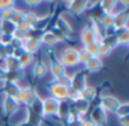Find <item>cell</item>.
I'll return each mask as SVG.
<instances>
[{
    "mask_svg": "<svg viewBox=\"0 0 129 126\" xmlns=\"http://www.w3.org/2000/svg\"><path fill=\"white\" fill-rule=\"evenodd\" d=\"M59 61L64 66V67H76L79 65L78 61V49L74 47H67L64 48L59 55Z\"/></svg>",
    "mask_w": 129,
    "mask_h": 126,
    "instance_id": "3957f363",
    "label": "cell"
},
{
    "mask_svg": "<svg viewBox=\"0 0 129 126\" xmlns=\"http://www.w3.org/2000/svg\"><path fill=\"white\" fill-rule=\"evenodd\" d=\"M16 30H17V31H19V32H22V33H24L25 35H26V34L32 30V27L29 26L27 23H25L24 20H23V22L18 23V24L16 25Z\"/></svg>",
    "mask_w": 129,
    "mask_h": 126,
    "instance_id": "e575fe53",
    "label": "cell"
},
{
    "mask_svg": "<svg viewBox=\"0 0 129 126\" xmlns=\"http://www.w3.org/2000/svg\"><path fill=\"white\" fill-rule=\"evenodd\" d=\"M18 64H19L20 69L25 70L28 66H31L32 64H34V56L31 54H27V52H24V54L18 58Z\"/></svg>",
    "mask_w": 129,
    "mask_h": 126,
    "instance_id": "603a6c76",
    "label": "cell"
},
{
    "mask_svg": "<svg viewBox=\"0 0 129 126\" xmlns=\"http://www.w3.org/2000/svg\"><path fill=\"white\" fill-rule=\"evenodd\" d=\"M80 126H95L88 118H83L82 122H80Z\"/></svg>",
    "mask_w": 129,
    "mask_h": 126,
    "instance_id": "f35d334b",
    "label": "cell"
},
{
    "mask_svg": "<svg viewBox=\"0 0 129 126\" xmlns=\"http://www.w3.org/2000/svg\"><path fill=\"white\" fill-rule=\"evenodd\" d=\"M99 23L104 29H112L113 27V14H102L99 18Z\"/></svg>",
    "mask_w": 129,
    "mask_h": 126,
    "instance_id": "484cf974",
    "label": "cell"
},
{
    "mask_svg": "<svg viewBox=\"0 0 129 126\" xmlns=\"http://www.w3.org/2000/svg\"><path fill=\"white\" fill-rule=\"evenodd\" d=\"M19 102L16 100V98H11L8 97V95H5L1 100V108L2 111H4L5 116H10L14 111H16L18 108H19Z\"/></svg>",
    "mask_w": 129,
    "mask_h": 126,
    "instance_id": "30bf717a",
    "label": "cell"
},
{
    "mask_svg": "<svg viewBox=\"0 0 129 126\" xmlns=\"http://www.w3.org/2000/svg\"><path fill=\"white\" fill-rule=\"evenodd\" d=\"M53 29L58 30L66 39H70L74 34L73 26L69 24V22L63 17V16H59V17L57 18L56 27H53Z\"/></svg>",
    "mask_w": 129,
    "mask_h": 126,
    "instance_id": "7c38bea8",
    "label": "cell"
},
{
    "mask_svg": "<svg viewBox=\"0 0 129 126\" xmlns=\"http://www.w3.org/2000/svg\"><path fill=\"white\" fill-rule=\"evenodd\" d=\"M69 86L66 84L61 83L59 81H51L48 85V91L51 98L56 99L57 101L62 102L68 101V94H69Z\"/></svg>",
    "mask_w": 129,
    "mask_h": 126,
    "instance_id": "6da1fadb",
    "label": "cell"
},
{
    "mask_svg": "<svg viewBox=\"0 0 129 126\" xmlns=\"http://www.w3.org/2000/svg\"><path fill=\"white\" fill-rule=\"evenodd\" d=\"M88 119L95 126H105L108 124V113L100 105H96L92 108Z\"/></svg>",
    "mask_w": 129,
    "mask_h": 126,
    "instance_id": "8992f818",
    "label": "cell"
},
{
    "mask_svg": "<svg viewBox=\"0 0 129 126\" xmlns=\"http://www.w3.org/2000/svg\"><path fill=\"white\" fill-rule=\"evenodd\" d=\"M25 4L29 7H35L41 5V1H39V0H29V1H25Z\"/></svg>",
    "mask_w": 129,
    "mask_h": 126,
    "instance_id": "ab89813d",
    "label": "cell"
},
{
    "mask_svg": "<svg viewBox=\"0 0 129 126\" xmlns=\"http://www.w3.org/2000/svg\"><path fill=\"white\" fill-rule=\"evenodd\" d=\"M99 105H100L107 113H113L114 114L117 110V108H118L119 105H120V100H119L117 97L111 95V94L103 95V97L100 99V104Z\"/></svg>",
    "mask_w": 129,
    "mask_h": 126,
    "instance_id": "9c48e42d",
    "label": "cell"
},
{
    "mask_svg": "<svg viewBox=\"0 0 129 126\" xmlns=\"http://www.w3.org/2000/svg\"><path fill=\"white\" fill-rule=\"evenodd\" d=\"M18 69H20L19 64H18V59L14 58V57L6 58V72L7 73L15 72V70H18Z\"/></svg>",
    "mask_w": 129,
    "mask_h": 126,
    "instance_id": "4316f807",
    "label": "cell"
},
{
    "mask_svg": "<svg viewBox=\"0 0 129 126\" xmlns=\"http://www.w3.org/2000/svg\"><path fill=\"white\" fill-rule=\"evenodd\" d=\"M20 84L18 82H15V81H7L6 82V85H5V89L2 91L5 95H8V97H11V98H16L17 93L19 92L20 90Z\"/></svg>",
    "mask_w": 129,
    "mask_h": 126,
    "instance_id": "ffe728a7",
    "label": "cell"
},
{
    "mask_svg": "<svg viewBox=\"0 0 129 126\" xmlns=\"http://www.w3.org/2000/svg\"><path fill=\"white\" fill-rule=\"evenodd\" d=\"M99 47H100V41H95V42H92V43H89V44L83 47V49H84L87 54L91 55L92 57H95V56H98Z\"/></svg>",
    "mask_w": 129,
    "mask_h": 126,
    "instance_id": "f1b7e54d",
    "label": "cell"
},
{
    "mask_svg": "<svg viewBox=\"0 0 129 126\" xmlns=\"http://www.w3.org/2000/svg\"><path fill=\"white\" fill-rule=\"evenodd\" d=\"M103 68V63L102 59L99 57H91L89 60L84 65V69L87 73H96Z\"/></svg>",
    "mask_w": 129,
    "mask_h": 126,
    "instance_id": "e0dca14e",
    "label": "cell"
},
{
    "mask_svg": "<svg viewBox=\"0 0 129 126\" xmlns=\"http://www.w3.org/2000/svg\"><path fill=\"white\" fill-rule=\"evenodd\" d=\"M14 7H15V1H11V0H0V9L14 8Z\"/></svg>",
    "mask_w": 129,
    "mask_h": 126,
    "instance_id": "d590c367",
    "label": "cell"
},
{
    "mask_svg": "<svg viewBox=\"0 0 129 126\" xmlns=\"http://www.w3.org/2000/svg\"><path fill=\"white\" fill-rule=\"evenodd\" d=\"M91 55L87 54L86 51H85L84 49H79L78 50V61H79V65H83L84 66L85 64L87 63V61L89 60V58H91Z\"/></svg>",
    "mask_w": 129,
    "mask_h": 126,
    "instance_id": "836d02e7",
    "label": "cell"
},
{
    "mask_svg": "<svg viewBox=\"0 0 129 126\" xmlns=\"http://www.w3.org/2000/svg\"><path fill=\"white\" fill-rule=\"evenodd\" d=\"M39 17H40V16H39L38 14H35L34 11H25L24 22L27 23V24H28L29 26L33 29V27L36 25V23H38Z\"/></svg>",
    "mask_w": 129,
    "mask_h": 126,
    "instance_id": "83f0119b",
    "label": "cell"
},
{
    "mask_svg": "<svg viewBox=\"0 0 129 126\" xmlns=\"http://www.w3.org/2000/svg\"><path fill=\"white\" fill-rule=\"evenodd\" d=\"M113 51V50L111 49L110 47H108V45H105L104 43L100 42V47H99V51H98V56L99 58H104V57H108L109 55H111V52Z\"/></svg>",
    "mask_w": 129,
    "mask_h": 126,
    "instance_id": "1f68e13d",
    "label": "cell"
},
{
    "mask_svg": "<svg viewBox=\"0 0 129 126\" xmlns=\"http://www.w3.org/2000/svg\"><path fill=\"white\" fill-rule=\"evenodd\" d=\"M96 97H98V91H96V89L94 86L87 85L82 91H79V99L85 100V101L89 102V104H92L96 99Z\"/></svg>",
    "mask_w": 129,
    "mask_h": 126,
    "instance_id": "d6986e66",
    "label": "cell"
},
{
    "mask_svg": "<svg viewBox=\"0 0 129 126\" xmlns=\"http://www.w3.org/2000/svg\"><path fill=\"white\" fill-rule=\"evenodd\" d=\"M29 115L28 107L19 106V108L16 111H14L10 116H8V123L10 126H25L27 124Z\"/></svg>",
    "mask_w": 129,
    "mask_h": 126,
    "instance_id": "5b68a950",
    "label": "cell"
},
{
    "mask_svg": "<svg viewBox=\"0 0 129 126\" xmlns=\"http://www.w3.org/2000/svg\"><path fill=\"white\" fill-rule=\"evenodd\" d=\"M40 42L42 43V44L47 45V47H53V45L58 44L59 40H58V38H57L56 33H54L52 30L47 29L45 31H43L42 36H41V39H40Z\"/></svg>",
    "mask_w": 129,
    "mask_h": 126,
    "instance_id": "9a60e30c",
    "label": "cell"
},
{
    "mask_svg": "<svg viewBox=\"0 0 129 126\" xmlns=\"http://www.w3.org/2000/svg\"><path fill=\"white\" fill-rule=\"evenodd\" d=\"M0 69L6 70V57L0 55Z\"/></svg>",
    "mask_w": 129,
    "mask_h": 126,
    "instance_id": "60d3db41",
    "label": "cell"
},
{
    "mask_svg": "<svg viewBox=\"0 0 129 126\" xmlns=\"http://www.w3.org/2000/svg\"><path fill=\"white\" fill-rule=\"evenodd\" d=\"M60 102L51 97H47L41 100V117L44 119L48 117H54L58 115Z\"/></svg>",
    "mask_w": 129,
    "mask_h": 126,
    "instance_id": "7a4b0ae2",
    "label": "cell"
},
{
    "mask_svg": "<svg viewBox=\"0 0 129 126\" xmlns=\"http://www.w3.org/2000/svg\"><path fill=\"white\" fill-rule=\"evenodd\" d=\"M87 74L83 70V72H78L74 75L73 77H70V84L69 88L74 89L76 91H82L84 88L87 86Z\"/></svg>",
    "mask_w": 129,
    "mask_h": 126,
    "instance_id": "8fae6325",
    "label": "cell"
},
{
    "mask_svg": "<svg viewBox=\"0 0 129 126\" xmlns=\"http://www.w3.org/2000/svg\"><path fill=\"white\" fill-rule=\"evenodd\" d=\"M6 80L5 81H0V92L1 91H4V89H5V85H6Z\"/></svg>",
    "mask_w": 129,
    "mask_h": 126,
    "instance_id": "7bdbcfd3",
    "label": "cell"
},
{
    "mask_svg": "<svg viewBox=\"0 0 129 126\" xmlns=\"http://www.w3.org/2000/svg\"><path fill=\"white\" fill-rule=\"evenodd\" d=\"M83 118L84 117H77L76 119L70 120V122L66 123V124H67V126H80V122H82Z\"/></svg>",
    "mask_w": 129,
    "mask_h": 126,
    "instance_id": "74e56055",
    "label": "cell"
},
{
    "mask_svg": "<svg viewBox=\"0 0 129 126\" xmlns=\"http://www.w3.org/2000/svg\"><path fill=\"white\" fill-rule=\"evenodd\" d=\"M128 20H129V15L127 11L120 14H116L113 15V29L120 30L123 27H128Z\"/></svg>",
    "mask_w": 129,
    "mask_h": 126,
    "instance_id": "ac0fdd59",
    "label": "cell"
},
{
    "mask_svg": "<svg viewBox=\"0 0 129 126\" xmlns=\"http://www.w3.org/2000/svg\"><path fill=\"white\" fill-rule=\"evenodd\" d=\"M79 38H80V43H82L83 47H85V45L89 44L92 42H95V41H100L98 33H96V31L94 30V27L91 24H86L83 27L82 31H80Z\"/></svg>",
    "mask_w": 129,
    "mask_h": 126,
    "instance_id": "52a82bcc",
    "label": "cell"
},
{
    "mask_svg": "<svg viewBox=\"0 0 129 126\" xmlns=\"http://www.w3.org/2000/svg\"><path fill=\"white\" fill-rule=\"evenodd\" d=\"M36 97H38V94H36V91L33 86H22L19 92L16 95V100L19 102L20 106L29 107L32 102L36 99Z\"/></svg>",
    "mask_w": 129,
    "mask_h": 126,
    "instance_id": "277c9868",
    "label": "cell"
},
{
    "mask_svg": "<svg viewBox=\"0 0 129 126\" xmlns=\"http://www.w3.org/2000/svg\"><path fill=\"white\" fill-rule=\"evenodd\" d=\"M49 69L52 77H53V81H59V80L63 79L64 76H67V68L57 58H53L50 60Z\"/></svg>",
    "mask_w": 129,
    "mask_h": 126,
    "instance_id": "ba28073f",
    "label": "cell"
},
{
    "mask_svg": "<svg viewBox=\"0 0 129 126\" xmlns=\"http://www.w3.org/2000/svg\"><path fill=\"white\" fill-rule=\"evenodd\" d=\"M6 79H7V72L0 69V81H5Z\"/></svg>",
    "mask_w": 129,
    "mask_h": 126,
    "instance_id": "b9f144b4",
    "label": "cell"
},
{
    "mask_svg": "<svg viewBox=\"0 0 129 126\" xmlns=\"http://www.w3.org/2000/svg\"><path fill=\"white\" fill-rule=\"evenodd\" d=\"M24 15H25V11L20 10V9H18L17 7H16L15 10H14V13H13V16H11V18H10V20L15 25H17L18 23H20V22L24 20Z\"/></svg>",
    "mask_w": 129,
    "mask_h": 126,
    "instance_id": "4dcf8cb0",
    "label": "cell"
},
{
    "mask_svg": "<svg viewBox=\"0 0 129 126\" xmlns=\"http://www.w3.org/2000/svg\"><path fill=\"white\" fill-rule=\"evenodd\" d=\"M33 75L36 79H42L47 75L48 73V66L45 63H43L42 60L40 61H35L33 65V70H32Z\"/></svg>",
    "mask_w": 129,
    "mask_h": 126,
    "instance_id": "7402d4cb",
    "label": "cell"
},
{
    "mask_svg": "<svg viewBox=\"0 0 129 126\" xmlns=\"http://www.w3.org/2000/svg\"><path fill=\"white\" fill-rule=\"evenodd\" d=\"M42 47V43L39 40H33V39H25L24 43H23V50L27 54L35 55L39 52V50Z\"/></svg>",
    "mask_w": 129,
    "mask_h": 126,
    "instance_id": "2e32d148",
    "label": "cell"
},
{
    "mask_svg": "<svg viewBox=\"0 0 129 126\" xmlns=\"http://www.w3.org/2000/svg\"><path fill=\"white\" fill-rule=\"evenodd\" d=\"M114 39H116L118 45L127 47L129 43V29L128 27H123V29L117 30L116 33H114Z\"/></svg>",
    "mask_w": 129,
    "mask_h": 126,
    "instance_id": "44dd1931",
    "label": "cell"
},
{
    "mask_svg": "<svg viewBox=\"0 0 129 126\" xmlns=\"http://www.w3.org/2000/svg\"><path fill=\"white\" fill-rule=\"evenodd\" d=\"M118 123L121 126H129V116H123V117L118 118Z\"/></svg>",
    "mask_w": 129,
    "mask_h": 126,
    "instance_id": "8d00e7d4",
    "label": "cell"
},
{
    "mask_svg": "<svg viewBox=\"0 0 129 126\" xmlns=\"http://www.w3.org/2000/svg\"><path fill=\"white\" fill-rule=\"evenodd\" d=\"M116 116L117 117H123V116H129V104L128 102H120L119 107L116 110Z\"/></svg>",
    "mask_w": 129,
    "mask_h": 126,
    "instance_id": "f546056e",
    "label": "cell"
},
{
    "mask_svg": "<svg viewBox=\"0 0 129 126\" xmlns=\"http://www.w3.org/2000/svg\"><path fill=\"white\" fill-rule=\"evenodd\" d=\"M67 9L70 11L73 15L80 16L86 10V1L83 0H74V1H67Z\"/></svg>",
    "mask_w": 129,
    "mask_h": 126,
    "instance_id": "5bb4252c",
    "label": "cell"
},
{
    "mask_svg": "<svg viewBox=\"0 0 129 126\" xmlns=\"http://www.w3.org/2000/svg\"><path fill=\"white\" fill-rule=\"evenodd\" d=\"M70 108L77 116L84 117V116L88 113L89 108H91V104L83 99H78V100H76V101L71 102Z\"/></svg>",
    "mask_w": 129,
    "mask_h": 126,
    "instance_id": "4fadbf2b",
    "label": "cell"
},
{
    "mask_svg": "<svg viewBox=\"0 0 129 126\" xmlns=\"http://www.w3.org/2000/svg\"><path fill=\"white\" fill-rule=\"evenodd\" d=\"M116 0H103L99 1V8L102 11V14H112L114 8Z\"/></svg>",
    "mask_w": 129,
    "mask_h": 126,
    "instance_id": "d4e9b609",
    "label": "cell"
},
{
    "mask_svg": "<svg viewBox=\"0 0 129 126\" xmlns=\"http://www.w3.org/2000/svg\"><path fill=\"white\" fill-rule=\"evenodd\" d=\"M0 31L6 35L11 36L16 31V25L11 20H0Z\"/></svg>",
    "mask_w": 129,
    "mask_h": 126,
    "instance_id": "cb8c5ba5",
    "label": "cell"
},
{
    "mask_svg": "<svg viewBox=\"0 0 129 126\" xmlns=\"http://www.w3.org/2000/svg\"><path fill=\"white\" fill-rule=\"evenodd\" d=\"M15 8H16V7H14V8L0 9V20H10L14 10H15Z\"/></svg>",
    "mask_w": 129,
    "mask_h": 126,
    "instance_id": "d6a6232c",
    "label": "cell"
}]
</instances>
